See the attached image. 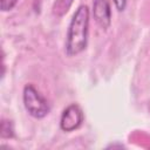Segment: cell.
Here are the masks:
<instances>
[{
  "mask_svg": "<svg viewBox=\"0 0 150 150\" xmlns=\"http://www.w3.org/2000/svg\"><path fill=\"white\" fill-rule=\"evenodd\" d=\"M112 1H114V4H115V6H116L118 12H123L125 9L128 0H112Z\"/></svg>",
  "mask_w": 150,
  "mask_h": 150,
  "instance_id": "obj_8",
  "label": "cell"
},
{
  "mask_svg": "<svg viewBox=\"0 0 150 150\" xmlns=\"http://www.w3.org/2000/svg\"><path fill=\"white\" fill-rule=\"evenodd\" d=\"M73 4V0H56L53 5V14L56 16H62L68 12Z\"/></svg>",
  "mask_w": 150,
  "mask_h": 150,
  "instance_id": "obj_5",
  "label": "cell"
},
{
  "mask_svg": "<svg viewBox=\"0 0 150 150\" xmlns=\"http://www.w3.org/2000/svg\"><path fill=\"white\" fill-rule=\"evenodd\" d=\"M89 27V9L86 5H81L75 11L67 30L66 53L74 56L82 53L87 47Z\"/></svg>",
  "mask_w": 150,
  "mask_h": 150,
  "instance_id": "obj_1",
  "label": "cell"
},
{
  "mask_svg": "<svg viewBox=\"0 0 150 150\" xmlns=\"http://www.w3.org/2000/svg\"><path fill=\"white\" fill-rule=\"evenodd\" d=\"M93 15L97 25L107 29L111 23V9L108 0H94L93 4Z\"/></svg>",
  "mask_w": 150,
  "mask_h": 150,
  "instance_id": "obj_4",
  "label": "cell"
},
{
  "mask_svg": "<svg viewBox=\"0 0 150 150\" xmlns=\"http://www.w3.org/2000/svg\"><path fill=\"white\" fill-rule=\"evenodd\" d=\"M83 118L84 116L82 109L77 104L73 103L62 111L60 118V128L66 132L74 131L81 127Z\"/></svg>",
  "mask_w": 150,
  "mask_h": 150,
  "instance_id": "obj_3",
  "label": "cell"
},
{
  "mask_svg": "<svg viewBox=\"0 0 150 150\" xmlns=\"http://www.w3.org/2000/svg\"><path fill=\"white\" fill-rule=\"evenodd\" d=\"M19 0H0V9L2 12H8L14 8Z\"/></svg>",
  "mask_w": 150,
  "mask_h": 150,
  "instance_id": "obj_7",
  "label": "cell"
},
{
  "mask_svg": "<svg viewBox=\"0 0 150 150\" xmlns=\"http://www.w3.org/2000/svg\"><path fill=\"white\" fill-rule=\"evenodd\" d=\"M23 105L34 118H43L50 111V104L33 84H27L22 93Z\"/></svg>",
  "mask_w": 150,
  "mask_h": 150,
  "instance_id": "obj_2",
  "label": "cell"
},
{
  "mask_svg": "<svg viewBox=\"0 0 150 150\" xmlns=\"http://www.w3.org/2000/svg\"><path fill=\"white\" fill-rule=\"evenodd\" d=\"M13 135H14V129H13L12 122L2 120V122H1V137L2 138H9V137H13Z\"/></svg>",
  "mask_w": 150,
  "mask_h": 150,
  "instance_id": "obj_6",
  "label": "cell"
}]
</instances>
